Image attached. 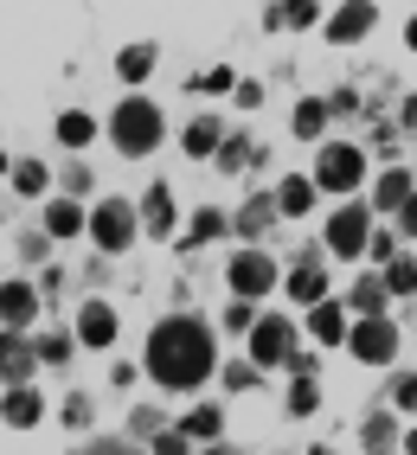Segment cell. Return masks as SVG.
Instances as JSON below:
<instances>
[{"label": "cell", "instance_id": "4", "mask_svg": "<svg viewBox=\"0 0 417 455\" xmlns=\"http://www.w3.org/2000/svg\"><path fill=\"white\" fill-rule=\"evenodd\" d=\"M315 187H327V193H347V187H360V148H347V141H334V148H321Z\"/></svg>", "mask_w": 417, "mask_h": 455}, {"label": "cell", "instance_id": "28", "mask_svg": "<svg viewBox=\"0 0 417 455\" xmlns=\"http://www.w3.org/2000/svg\"><path fill=\"white\" fill-rule=\"evenodd\" d=\"M187 436H219V411H213V404H199V411L187 417Z\"/></svg>", "mask_w": 417, "mask_h": 455}, {"label": "cell", "instance_id": "27", "mask_svg": "<svg viewBox=\"0 0 417 455\" xmlns=\"http://www.w3.org/2000/svg\"><path fill=\"white\" fill-rule=\"evenodd\" d=\"M13 187H20V193H45V167H39V161L13 167Z\"/></svg>", "mask_w": 417, "mask_h": 455}, {"label": "cell", "instance_id": "19", "mask_svg": "<svg viewBox=\"0 0 417 455\" xmlns=\"http://www.w3.org/2000/svg\"><path fill=\"white\" fill-rule=\"evenodd\" d=\"M321 289H327L321 269H295V276H289V295L295 301H315V308H321Z\"/></svg>", "mask_w": 417, "mask_h": 455}, {"label": "cell", "instance_id": "17", "mask_svg": "<svg viewBox=\"0 0 417 455\" xmlns=\"http://www.w3.org/2000/svg\"><path fill=\"white\" fill-rule=\"evenodd\" d=\"M379 205H385V212H405V205H411V180H405L398 167L379 180Z\"/></svg>", "mask_w": 417, "mask_h": 455}, {"label": "cell", "instance_id": "24", "mask_svg": "<svg viewBox=\"0 0 417 455\" xmlns=\"http://www.w3.org/2000/svg\"><path fill=\"white\" fill-rule=\"evenodd\" d=\"M270 212H277V199H251V205H245V219H237V231H251V237H257L263 225H270Z\"/></svg>", "mask_w": 417, "mask_h": 455}, {"label": "cell", "instance_id": "36", "mask_svg": "<svg viewBox=\"0 0 417 455\" xmlns=\"http://www.w3.org/2000/svg\"><path fill=\"white\" fill-rule=\"evenodd\" d=\"M398 404H417V379H398Z\"/></svg>", "mask_w": 417, "mask_h": 455}, {"label": "cell", "instance_id": "21", "mask_svg": "<svg viewBox=\"0 0 417 455\" xmlns=\"http://www.w3.org/2000/svg\"><path fill=\"white\" fill-rule=\"evenodd\" d=\"M321 129H327V103H315V97H309L302 109H295V135H309V141H315Z\"/></svg>", "mask_w": 417, "mask_h": 455}, {"label": "cell", "instance_id": "25", "mask_svg": "<svg viewBox=\"0 0 417 455\" xmlns=\"http://www.w3.org/2000/svg\"><path fill=\"white\" fill-rule=\"evenodd\" d=\"M385 289H392V295H417V263H392V269H385Z\"/></svg>", "mask_w": 417, "mask_h": 455}, {"label": "cell", "instance_id": "40", "mask_svg": "<svg viewBox=\"0 0 417 455\" xmlns=\"http://www.w3.org/2000/svg\"><path fill=\"white\" fill-rule=\"evenodd\" d=\"M309 455H334V449H309Z\"/></svg>", "mask_w": 417, "mask_h": 455}, {"label": "cell", "instance_id": "35", "mask_svg": "<svg viewBox=\"0 0 417 455\" xmlns=\"http://www.w3.org/2000/svg\"><path fill=\"white\" fill-rule=\"evenodd\" d=\"M39 353H45V359H65V353H71V340H65V333H52V340H39Z\"/></svg>", "mask_w": 417, "mask_h": 455}, {"label": "cell", "instance_id": "32", "mask_svg": "<svg viewBox=\"0 0 417 455\" xmlns=\"http://www.w3.org/2000/svg\"><path fill=\"white\" fill-rule=\"evenodd\" d=\"M155 455H187V436H173V430H161V436H155Z\"/></svg>", "mask_w": 417, "mask_h": 455}, {"label": "cell", "instance_id": "2", "mask_svg": "<svg viewBox=\"0 0 417 455\" xmlns=\"http://www.w3.org/2000/svg\"><path fill=\"white\" fill-rule=\"evenodd\" d=\"M109 135H116V148H123V155H148V148L161 141V109H155V103H141V97H129L123 109H116Z\"/></svg>", "mask_w": 417, "mask_h": 455}, {"label": "cell", "instance_id": "6", "mask_svg": "<svg viewBox=\"0 0 417 455\" xmlns=\"http://www.w3.org/2000/svg\"><path fill=\"white\" fill-rule=\"evenodd\" d=\"M327 244H334L341 257H360V251H366V212H360V205H341L334 225H327Z\"/></svg>", "mask_w": 417, "mask_h": 455}, {"label": "cell", "instance_id": "23", "mask_svg": "<svg viewBox=\"0 0 417 455\" xmlns=\"http://www.w3.org/2000/svg\"><path fill=\"white\" fill-rule=\"evenodd\" d=\"M58 135H65L71 148H84V141H91V135H97V123H91V116H77V109H71V116H65V123H58Z\"/></svg>", "mask_w": 417, "mask_h": 455}, {"label": "cell", "instance_id": "31", "mask_svg": "<svg viewBox=\"0 0 417 455\" xmlns=\"http://www.w3.org/2000/svg\"><path fill=\"white\" fill-rule=\"evenodd\" d=\"M289 411H315V385H309V379H295V391H289Z\"/></svg>", "mask_w": 417, "mask_h": 455}, {"label": "cell", "instance_id": "41", "mask_svg": "<svg viewBox=\"0 0 417 455\" xmlns=\"http://www.w3.org/2000/svg\"><path fill=\"white\" fill-rule=\"evenodd\" d=\"M213 455H225V449H213Z\"/></svg>", "mask_w": 417, "mask_h": 455}, {"label": "cell", "instance_id": "20", "mask_svg": "<svg viewBox=\"0 0 417 455\" xmlns=\"http://www.w3.org/2000/svg\"><path fill=\"white\" fill-rule=\"evenodd\" d=\"M315 20H321L315 0H289V7H277V13H270V26H315Z\"/></svg>", "mask_w": 417, "mask_h": 455}, {"label": "cell", "instance_id": "14", "mask_svg": "<svg viewBox=\"0 0 417 455\" xmlns=\"http://www.w3.org/2000/svg\"><path fill=\"white\" fill-rule=\"evenodd\" d=\"M309 327H315V340H327V347L347 340V315H341V301H321V308L309 315Z\"/></svg>", "mask_w": 417, "mask_h": 455}, {"label": "cell", "instance_id": "34", "mask_svg": "<svg viewBox=\"0 0 417 455\" xmlns=\"http://www.w3.org/2000/svg\"><path fill=\"white\" fill-rule=\"evenodd\" d=\"M231 327H257V315H251V301H231V315H225Z\"/></svg>", "mask_w": 417, "mask_h": 455}, {"label": "cell", "instance_id": "26", "mask_svg": "<svg viewBox=\"0 0 417 455\" xmlns=\"http://www.w3.org/2000/svg\"><path fill=\"white\" fill-rule=\"evenodd\" d=\"M187 148H193V155H213V148H219V123H193L187 129Z\"/></svg>", "mask_w": 417, "mask_h": 455}, {"label": "cell", "instance_id": "15", "mask_svg": "<svg viewBox=\"0 0 417 455\" xmlns=\"http://www.w3.org/2000/svg\"><path fill=\"white\" fill-rule=\"evenodd\" d=\"M39 391L33 385H26V391H7V404H0V417H7V423H20V430H26V423H39Z\"/></svg>", "mask_w": 417, "mask_h": 455}, {"label": "cell", "instance_id": "11", "mask_svg": "<svg viewBox=\"0 0 417 455\" xmlns=\"http://www.w3.org/2000/svg\"><path fill=\"white\" fill-rule=\"evenodd\" d=\"M33 308H39V295L26 289V283H7V289H0V321L26 327V321H33Z\"/></svg>", "mask_w": 417, "mask_h": 455}, {"label": "cell", "instance_id": "5", "mask_svg": "<svg viewBox=\"0 0 417 455\" xmlns=\"http://www.w3.org/2000/svg\"><path fill=\"white\" fill-rule=\"evenodd\" d=\"M91 237H97L103 251H123L129 237H135V212H129V199H103L97 219H91Z\"/></svg>", "mask_w": 417, "mask_h": 455}, {"label": "cell", "instance_id": "10", "mask_svg": "<svg viewBox=\"0 0 417 455\" xmlns=\"http://www.w3.org/2000/svg\"><path fill=\"white\" fill-rule=\"evenodd\" d=\"M141 225L155 231V237L173 231V193H167V187H148V199H141Z\"/></svg>", "mask_w": 417, "mask_h": 455}, {"label": "cell", "instance_id": "3", "mask_svg": "<svg viewBox=\"0 0 417 455\" xmlns=\"http://www.w3.org/2000/svg\"><path fill=\"white\" fill-rule=\"evenodd\" d=\"M225 276H231V295H237V301H251V295H263V289L277 283V263L263 257V251H237Z\"/></svg>", "mask_w": 417, "mask_h": 455}, {"label": "cell", "instance_id": "13", "mask_svg": "<svg viewBox=\"0 0 417 455\" xmlns=\"http://www.w3.org/2000/svg\"><path fill=\"white\" fill-rule=\"evenodd\" d=\"M327 33H334V39H366V33H373V7H366V0H353V7L334 13V26H327Z\"/></svg>", "mask_w": 417, "mask_h": 455}, {"label": "cell", "instance_id": "18", "mask_svg": "<svg viewBox=\"0 0 417 455\" xmlns=\"http://www.w3.org/2000/svg\"><path fill=\"white\" fill-rule=\"evenodd\" d=\"M77 225H84V212H77V205H71V199H58V205H52V212H45V231H52V237H71V231H77Z\"/></svg>", "mask_w": 417, "mask_h": 455}, {"label": "cell", "instance_id": "33", "mask_svg": "<svg viewBox=\"0 0 417 455\" xmlns=\"http://www.w3.org/2000/svg\"><path fill=\"white\" fill-rule=\"evenodd\" d=\"M366 443H373V449H385V443H392V417H379V423H366Z\"/></svg>", "mask_w": 417, "mask_h": 455}, {"label": "cell", "instance_id": "16", "mask_svg": "<svg viewBox=\"0 0 417 455\" xmlns=\"http://www.w3.org/2000/svg\"><path fill=\"white\" fill-rule=\"evenodd\" d=\"M116 71H123V84H141L148 71H155V45H129L123 58H116Z\"/></svg>", "mask_w": 417, "mask_h": 455}, {"label": "cell", "instance_id": "1", "mask_svg": "<svg viewBox=\"0 0 417 455\" xmlns=\"http://www.w3.org/2000/svg\"><path fill=\"white\" fill-rule=\"evenodd\" d=\"M148 372H155L167 391L199 385L205 372H213V333H205L199 321H187V315L161 321L155 340H148Z\"/></svg>", "mask_w": 417, "mask_h": 455}, {"label": "cell", "instance_id": "8", "mask_svg": "<svg viewBox=\"0 0 417 455\" xmlns=\"http://www.w3.org/2000/svg\"><path fill=\"white\" fill-rule=\"evenodd\" d=\"M251 353H257V366L289 359V321H257V327H251Z\"/></svg>", "mask_w": 417, "mask_h": 455}, {"label": "cell", "instance_id": "12", "mask_svg": "<svg viewBox=\"0 0 417 455\" xmlns=\"http://www.w3.org/2000/svg\"><path fill=\"white\" fill-rule=\"evenodd\" d=\"M33 372V347L20 333H0V379H26Z\"/></svg>", "mask_w": 417, "mask_h": 455}, {"label": "cell", "instance_id": "9", "mask_svg": "<svg viewBox=\"0 0 417 455\" xmlns=\"http://www.w3.org/2000/svg\"><path fill=\"white\" fill-rule=\"evenodd\" d=\"M77 340H84V347H109V340H116V315L103 308V301H91V308L77 315Z\"/></svg>", "mask_w": 417, "mask_h": 455}, {"label": "cell", "instance_id": "38", "mask_svg": "<svg viewBox=\"0 0 417 455\" xmlns=\"http://www.w3.org/2000/svg\"><path fill=\"white\" fill-rule=\"evenodd\" d=\"M91 455H129V449H116V443H97V449H91Z\"/></svg>", "mask_w": 417, "mask_h": 455}, {"label": "cell", "instance_id": "29", "mask_svg": "<svg viewBox=\"0 0 417 455\" xmlns=\"http://www.w3.org/2000/svg\"><path fill=\"white\" fill-rule=\"evenodd\" d=\"M219 231H225L219 212H199V219H193V244H205V237H219Z\"/></svg>", "mask_w": 417, "mask_h": 455}, {"label": "cell", "instance_id": "37", "mask_svg": "<svg viewBox=\"0 0 417 455\" xmlns=\"http://www.w3.org/2000/svg\"><path fill=\"white\" fill-rule=\"evenodd\" d=\"M405 231H417V193H411V205H405Z\"/></svg>", "mask_w": 417, "mask_h": 455}, {"label": "cell", "instance_id": "22", "mask_svg": "<svg viewBox=\"0 0 417 455\" xmlns=\"http://www.w3.org/2000/svg\"><path fill=\"white\" fill-rule=\"evenodd\" d=\"M309 199H315V187H309V180H283L277 212H309Z\"/></svg>", "mask_w": 417, "mask_h": 455}, {"label": "cell", "instance_id": "7", "mask_svg": "<svg viewBox=\"0 0 417 455\" xmlns=\"http://www.w3.org/2000/svg\"><path fill=\"white\" fill-rule=\"evenodd\" d=\"M353 353H360V359H373V366H379V359H392V353H398V333H392V321H360V327H353Z\"/></svg>", "mask_w": 417, "mask_h": 455}, {"label": "cell", "instance_id": "39", "mask_svg": "<svg viewBox=\"0 0 417 455\" xmlns=\"http://www.w3.org/2000/svg\"><path fill=\"white\" fill-rule=\"evenodd\" d=\"M405 39H411V45H417V20H411V33H405Z\"/></svg>", "mask_w": 417, "mask_h": 455}, {"label": "cell", "instance_id": "30", "mask_svg": "<svg viewBox=\"0 0 417 455\" xmlns=\"http://www.w3.org/2000/svg\"><path fill=\"white\" fill-rule=\"evenodd\" d=\"M353 301H360V308H379V301H385V283H379V276H366L360 289H353Z\"/></svg>", "mask_w": 417, "mask_h": 455}]
</instances>
